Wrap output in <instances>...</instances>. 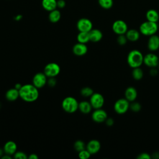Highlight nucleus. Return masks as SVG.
<instances>
[{"instance_id": "31", "label": "nucleus", "mask_w": 159, "mask_h": 159, "mask_svg": "<svg viewBox=\"0 0 159 159\" xmlns=\"http://www.w3.org/2000/svg\"><path fill=\"white\" fill-rule=\"evenodd\" d=\"M91 154L89 153V152L86 148H85L79 152L78 157L81 159H88L91 157Z\"/></svg>"}, {"instance_id": "24", "label": "nucleus", "mask_w": 159, "mask_h": 159, "mask_svg": "<svg viewBox=\"0 0 159 159\" xmlns=\"http://www.w3.org/2000/svg\"><path fill=\"white\" fill-rule=\"evenodd\" d=\"M77 40L80 43H86L87 42L90 41L89 32H80V33L77 35Z\"/></svg>"}, {"instance_id": "40", "label": "nucleus", "mask_w": 159, "mask_h": 159, "mask_svg": "<svg viewBox=\"0 0 159 159\" xmlns=\"http://www.w3.org/2000/svg\"><path fill=\"white\" fill-rule=\"evenodd\" d=\"M150 74L152 75H153H153H156L157 74V71L156 70V69H154L153 68H152V69L150 71Z\"/></svg>"}, {"instance_id": "6", "label": "nucleus", "mask_w": 159, "mask_h": 159, "mask_svg": "<svg viewBox=\"0 0 159 159\" xmlns=\"http://www.w3.org/2000/svg\"><path fill=\"white\" fill-rule=\"evenodd\" d=\"M60 72V67L56 63H49L47 64L44 68L43 73L45 75L48 77H55L57 76Z\"/></svg>"}, {"instance_id": "16", "label": "nucleus", "mask_w": 159, "mask_h": 159, "mask_svg": "<svg viewBox=\"0 0 159 159\" xmlns=\"http://www.w3.org/2000/svg\"><path fill=\"white\" fill-rule=\"evenodd\" d=\"M125 98L129 102L134 101L137 97V91L136 89L132 86L128 87L124 93Z\"/></svg>"}, {"instance_id": "20", "label": "nucleus", "mask_w": 159, "mask_h": 159, "mask_svg": "<svg viewBox=\"0 0 159 159\" xmlns=\"http://www.w3.org/2000/svg\"><path fill=\"white\" fill-rule=\"evenodd\" d=\"M5 96L7 100L9 101H14L19 97V91L15 88H11L6 91Z\"/></svg>"}, {"instance_id": "18", "label": "nucleus", "mask_w": 159, "mask_h": 159, "mask_svg": "<svg viewBox=\"0 0 159 159\" xmlns=\"http://www.w3.org/2000/svg\"><path fill=\"white\" fill-rule=\"evenodd\" d=\"M89 40L93 42H98L100 41L102 38V33L99 29H91L89 32Z\"/></svg>"}, {"instance_id": "29", "label": "nucleus", "mask_w": 159, "mask_h": 159, "mask_svg": "<svg viewBox=\"0 0 159 159\" xmlns=\"http://www.w3.org/2000/svg\"><path fill=\"white\" fill-rule=\"evenodd\" d=\"M85 147H86L85 144L84 142H83L82 140H76L74 143V148L75 150L78 152L85 149Z\"/></svg>"}, {"instance_id": "23", "label": "nucleus", "mask_w": 159, "mask_h": 159, "mask_svg": "<svg viewBox=\"0 0 159 159\" xmlns=\"http://www.w3.org/2000/svg\"><path fill=\"white\" fill-rule=\"evenodd\" d=\"M43 7L48 11H52L56 9L57 2L56 0H42Z\"/></svg>"}, {"instance_id": "32", "label": "nucleus", "mask_w": 159, "mask_h": 159, "mask_svg": "<svg viewBox=\"0 0 159 159\" xmlns=\"http://www.w3.org/2000/svg\"><path fill=\"white\" fill-rule=\"evenodd\" d=\"M127 39L125 35V34H121V35H118V37L117 38V42L119 45H124L127 42Z\"/></svg>"}, {"instance_id": "30", "label": "nucleus", "mask_w": 159, "mask_h": 159, "mask_svg": "<svg viewBox=\"0 0 159 159\" xmlns=\"http://www.w3.org/2000/svg\"><path fill=\"white\" fill-rule=\"evenodd\" d=\"M141 108H142L141 105L138 102L133 101V102H132L131 104H130V106H129V109L132 111L135 112H137L140 111Z\"/></svg>"}, {"instance_id": "36", "label": "nucleus", "mask_w": 159, "mask_h": 159, "mask_svg": "<svg viewBox=\"0 0 159 159\" xmlns=\"http://www.w3.org/2000/svg\"><path fill=\"white\" fill-rule=\"evenodd\" d=\"M105 122H106V125H107V126H112L113 124H114V120H113V119L112 118H107L106 119V120H105Z\"/></svg>"}, {"instance_id": "15", "label": "nucleus", "mask_w": 159, "mask_h": 159, "mask_svg": "<svg viewBox=\"0 0 159 159\" xmlns=\"http://www.w3.org/2000/svg\"><path fill=\"white\" fill-rule=\"evenodd\" d=\"M88 52V47L86 43H82L78 42L76 43L73 47V52L77 56L84 55Z\"/></svg>"}, {"instance_id": "7", "label": "nucleus", "mask_w": 159, "mask_h": 159, "mask_svg": "<svg viewBox=\"0 0 159 159\" xmlns=\"http://www.w3.org/2000/svg\"><path fill=\"white\" fill-rule=\"evenodd\" d=\"M89 102L93 108L97 109L101 108L104 103V98L103 96L99 93H94L90 96Z\"/></svg>"}, {"instance_id": "12", "label": "nucleus", "mask_w": 159, "mask_h": 159, "mask_svg": "<svg viewBox=\"0 0 159 159\" xmlns=\"http://www.w3.org/2000/svg\"><path fill=\"white\" fill-rule=\"evenodd\" d=\"M91 117L92 119L94 122L98 123H101L105 122V120L107 118V114L104 110L100 108L95 109V111L93 112Z\"/></svg>"}, {"instance_id": "45", "label": "nucleus", "mask_w": 159, "mask_h": 159, "mask_svg": "<svg viewBox=\"0 0 159 159\" xmlns=\"http://www.w3.org/2000/svg\"><path fill=\"white\" fill-rule=\"evenodd\" d=\"M158 68H159V63H158Z\"/></svg>"}, {"instance_id": "38", "label": "nucleus", "mask_w": 159, "mask_h": 159, "mask_svg": "<svg viewBox=\"0 0 159 159\" xmlns=\"http://www.w3.org/2000/svg\"><path fill=\"white\" fill-rule=\"evenodd\" d=\"M28 158H29V159H38V156L36 155V154H35V153H32V154H30L29 157H28Z\"/></svg>"}, {"instance_id": "11", "label": "nucleus", "mask_w": 159, "mask_h": 159, "mask_svg": "<svg viewBox=\"0 0 159 159\" xmlns=\"http://www.w3.org/2000/svg\"><path fill=\"white\" fill-rule=\"evenodd\" d=\"M77 28L80 32H89L93 29V24L89 19L82 18L78 21Z\"/></svg>"}, {"instance_id": "34", "label": "nucleus", "mask_w": 159, "mask_h": 159, "mask_svg": "<svg viewBox=\"0 0 159 159\" xmlns=\"http://www.w3.org/2000/svg\"><path fill=\"white\" fill-rule=\"evenodd\" d=\"M137 159H150L151 158V156L148 153H145V152H143L140 153L137 157Z\"/></svg>"}, {"instance_id": "9", "label": "nucleus", "mask_w": 159, "mask_h": 159, "mask_svg": "<svg viewBox=\"0 0 159 159\" xmlns=\"http://www.w3.org/2000/svg\"><path fill=\"white\" fill-rule=\"evenodd\" d=\"M143 63L148 67L155 68L158 65L159 58L153 53H147L143 57Z\"/></svg>"}, {"instance_id": "25", "label": "nucleus", "mask_w": 159, "mask_h": 159, "mask_svg": "<svg viewBox=\"0 0 159 159\" xmlns=\"http://www.w3.org/2000/svg\"><path fill=\"white\" fill-rule=\"evenodd\" d=\"M132 76L134 80H140L143 76V71L140 67L134 68L132 71Z\"/></svg>"}, {"instance_id": "39", "label": "nucleus", "mask_w": 159, "mask_h": 159, "mask_svg": "<svg viewBox=\"0 0 159 159\" xmlns=\"http://www.w3.org/2000/svg\"><path fill=\"white\" fill-rule=\"evenodd\" d=\"M151 158H154L155 159L159 158V152H155L152 154V156H151Z\"/></svg>"}, {"instance_id": "3", "label": "nucleus", "mask_w": 159, "mask_h": 159, "mask_svg": "<svg viewBox=\"0 0 159 159\" xmlns=\"http://www.w3.org/2000/svg\"><path fill=\"white\" fill-rule=\"evenodd\" d=\"M158 29L157 22L147 20L142 23L139 27V32L142 35L151 36L157 33Z\"/></svg>"}, {"instance_id": "26", "label": "nucleus", "mask_w": 159, "mask_h": 159, "mask_svg": "<svg viewBox=\"0 0 159 159\" xmlns=\"http://www.w3.org/2000/svg\"><path fill=\"white\" fill-rule=\"evenodd\" d=\"M61 17V14L59 11L54 9L50 11L49 14V20L52 22H58Z\"/></svg>"}, {"instance_id": "41", "label": "nucleus", "mask_w": 159, "mask_h": 159, "mask_svg": "<svg viewBox=\"0 0 159 159\" xmlns=\"http://www.w3.org/2000/svg\"><path fill=\"white\" fill-rule=\"evenodd\" d=\"M2 159H10L11 158V157L10 156V155L8 154H4V155H2L1 157Z\"/></svg>"}, {"instance_id": "4", "label": "nucleus", "mask_w": 159, "mask_h": 159, "mask_svg": "<svg viewBox=\"0 0 159 159\" xmlns=\"http://www.w3.org/2000/svg\"><path fill=\"white\" fill-rule=\"evenodd\" d=\"M79 103L77 100L71 96H68L63 99L61 106L63 109L68 113H73L78 109Z\"/></svg>"}, {"instance_id": "28", "label": "nucleus", "mask_w": 159, "mask_h": 159, "mask_svg": "<svg viewBox=\"0 0 159 159\" xmlns=\"http://www.w3.org/2000/svg\"><path fill=\"white\" fill-rule=\"evenodd\" d=\"M81 94L84 97H90L93 93V90L89 87H84L81 89Z\"/></svg>"}, {"instance_id": "43", "label": "nucleus", "mask_w": 159, "mask_h": 159, "mask_svg": "<svg viewBox=\"0 0 159 159\" xmlns=\"http://www.w3.org/2000/svg\"><path fill=\"white\" fill-rule=\"evenodd\" d=\"M4 150H2V148H0V157H2L3 155V153H4Z\"/></svg>"}, {"instance_id": "27", "label": "nucleus", "mask_w": 159, "mask_h": 159, "mask_svg": "<svg viewBox=\"0 0 159 159\" xmlns=\"http://www.w3.org/2000/svg\"><path fill=\"white\" fill-rule=\"evenodd\" d=\"M99 4L105 9H109L113 6V0H98Z\"/></svg>"}, {"instance_id": "13", "label": "nucleus", "mask_w": 159, "mask_h": 159, "mask_svg": "<svg viewBox=\"0 0 159 159\" xmlns=\"http://www.w3.org/2000/svg\"><path fill=\"white\" fill-rule=\"evenodd\" d=\"M86 148L89 152L91 155L97 153L101 148L100 142L96 139L91 140L86 145Z\"/></svg>"}, {"instance_id": "14", "label": "nucleus", "mask_w": 159, "mask_h": 159, "mask_svg": "<svg viewBox=\"0 0 159 159\" xmlns=\"http://www.w3.org/2000/svg\"><path fill=\"white\" fill-rule=\"evenodd\" d=\"M147 47L152 52L157 50L159 48V37L156 34L149 36Z\"/></svg>"}, {"instance_id": "44", "label": "nucleus", "mask_w": 159, "mask_h": 159, "mask_svg": "<svg viewBox=\"0 0 159 159\" xmlns=\"http://www.w3.org/2000/svg\"><path fill=\"white\" fill-rule=\"evenodd\" d=\"M21 17H22V16H17L16 17V20H19Z\"/></svg>"}, {"instance_id": "10", "label": "nucleus", "mask_w": 159, "mask_h": 159, "mask_svg": "<svg viewBox=\"0 0 159 159\" xmlns=\"http://www.w3.org/2000/svg\"><path fill=\"white\" fill-rule=\"evenodd\" d=\"M47 77L44 73H37L32 78V84L38 89L41 88L47 83Z\"/></svg>"}, {"instance_id": "19", "label": "nucleus", "mask_w": 159, "mask_h": 159, "mask_svg": "<svg viewBox=\"0 0 159 159\" xmlns=\"http://www.w3.org/2000/svg\"><path fill=\"white\" fill-rule=\"evenodd\" d=\"M140 33L139 31L134 29H131L129 30L128 29L125 33L127 40L130 42L137 41L140 38Z\"/></svg>"}, {"instance_id": "2", "label": "nucleus", "mask_w": 159, "mask_h": 159, "mask_svg": "<svg viewBox=\"0 0 159 159\" xmlns=\"http://www.w3.org/2000/svg\"><path fill=\"white\" fill-rule=\"evenodd\" d=\"M143 57L139 50H132L128 53L127 57V63L132 68L140 67L143 63Z\"/></svg>"}, {"instance_id": "8", "label": "nucleus", "mask_w": 159, "mask_h": 159, "mask_svg": "<svg viewBox=\"0 0 159 159\" xmlns=\"http://www.w3.org/2000/svg\"><path fill=\"white\" fill-rule=\"evenodd\" d=\"M112 29L113 32L117 34H125L128 30V27L125 22L122 20H117L114 22L112 25Z\"/></svg>"}, {"instance_id": "33", "label": "nucleus", "mask_w": 159, "mask_h": 159, "mask_svg": "<svg viewBox=\"0 0 159 159\" xmlns=\"http://www.w3.org/2000/svg\"><path fill=\"white\" fill-rule=\"evenodd\" d=\"M14 157L16 159H26L27 158V155L23 152H16L14 154Z\"/></svg>"}, {"instance_id": "35", "label": "nucleus", "mask_w": 159, "mask_h": 159, "mask_svg": "<svg viewBox=\"0 0 159 159\" xmlns=\"http://www.w3.org/2000/svg\"><path fill=\"white\" fill-rule=\"evenodd\" d=\"M56 83H57V81L55 79V77H51L49 78L48 80H47V83L48 84L52 87V86H54L55 84H56Z\"/></svg>"}, {"instance_id": "1", "label": "nucleus", "mask_w": 159, "mask_h": 159, "mask_svg": "<svg viewBox=\"0 0 159 159\" xmlns=\"http://www.w3.org/2000/svg\"><path fill=\"white\" fill-rule=\"evenodd\" d=\"M19 91V97L23 101L28 102L35 101L39 96L38 88L33 84H25L22 85Z\"/></svg>"}, {"instance_id": "17", "label": "nucleus", "mask_w": 159, "mask_h": 159, "mask_svg": "<svg viewBox=\"0 0 159 159\" xmlns=\"http://www.w3.org/2000/svg\"><path fill=\"white\" fill-rule=\"evenodd\" d=\"M17 144L13 142V141H8L4 145V152L6 154H8V155H14L16 152H17Z\"/></svg>"}, {"instance_id": "21", "label": "nucleus", "mask_w": 159, "mask_h": 159, "mask_svg": "<svg viewBox=\"0 0 159 159\" xmlns=\"http://www.w3.org/2000/svg\"><path fill=\"white\" fill-rule=\"evenodd\" d=\"M146 19L147 20L157 22L159 20V14L155 9H149L146 12Z\"/></svg>"}, {"instance_id": "22", "label": "nucleus", "mask_w": 159, "mask_h": 159, "mask_svg": "<svg viewBox=\"0 0 159 159\" xmlns=\"http://www.w3.org/2000/svg\"><path fill=\"white\" fill-rule=\"evenodd\" d=\"M93 107L90 103V102L88 101H81L79 103L78 105V109L83 114H88L91 111Z\"/></svg>"}, {"instance_id": "37", "label": "nucleus", "mask_w": 159, "mask_h": 159, "mask_svg": "<svg viewBox=\"0 0 159 159\" xmlns=\"http://www.w3.org/2000/svg\"><path fill=\"white\" fill-rule=\"evenodd\" d=\"M65 6V2L63 0H59L57 1V6L60 8H63Z\"/></svg>"}, {"instance_id": "5", "label": "nucleus", "mask_w": 159, "mask_h": 159, "mask_svg": "<svg viewBox=\"0 0 159 159\" xmlns=\"http://www.w3.org/2000/svg\"><path fill=\"white\" fill-rule=\"evenodd\" d=\"M129 101L125 98H120L116 101L114 105V109L116 113L122 114L125 113L129 109Z\"/></svg>"}, {"instance_id": "42", "label": "nucleus", "mask_w": 159, "mask_h": 159, "mask_svg": "<svg viewBox=\"0 0 159 159\" xmlns=\"http://www.w3.org/2000/svg\"><path fill=\"white\" fill-rule=\"evenodd\" d=\"M22 84H20V83H17V84H16V85H15V88L16 89H18V90H19L20 88H21V87H22Z\"/></svg>"}]
</instances>
